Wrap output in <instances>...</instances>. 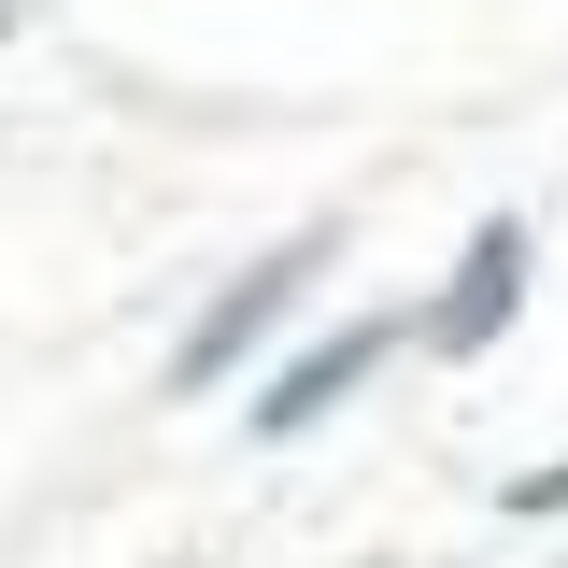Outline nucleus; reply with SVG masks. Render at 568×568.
Listing matches in <instances>:
<instances>
[{
    "instance_id": "1",
    "label": "nucleus",
    "mask_w": 568,
    "mask_h": 568,
    "mask_svg": "<svg viewBox=\"0 0 568 568\" xmlns=\"http://www.w3.org/2000/svg\"><path fill=\"white\" fill-rule=\"evenodd\" d=\"M313 271H327V227H298L284 256H256V271H242V284L200 313V327L171 342V398H213V384H227V369H242V355L271 342L284 313H298V284H313Z\"/></svg>"
},
{
    "instance_id": "2",
    "label": "nucleus",
    "mask_w": 568,
    "mask_h": 568,
    "mask_svg": "<svg viewBox=\"0 0 568 568\" xmlns=\"http://www.w3.org/2000/svg\"><path fill=\"white\" fill-rule=\"evenodd\" d=\"M526 256H540V242H526V213H484V227H469V256H455V284L426 298V342H440V355H484L497 327L526 313Z\"/></svg>"
},
{
    "instance_id": "3",
    "label": "nucleus",
    "mask_w": 568,
    "mask_h": 568,
    "mask_svg": "<svg viewBox=\"0 0 568 568\" xmlns=\"http://www.w3.org/2000/svg\"><path fill=\"white\" fill-rule=\"evenodd\" d=\"M384 355H398V327H342V342L284 355V384H271V398H256V440H298V426H327V413H342V398H355V384L384 369Z\"/></svg>"
},
{
    "instance_id": "4",
    "label": "nucleus",
    "mask_w": 568,
    "mask_h": 568,
    "mask_svg": "<svg viewBox=\"0 0 568 568\" xmlns=\"http://www.w3.org/2000/svg\"><path fill=\"white\" fill-rule=\"evenodd\" d=\"M497 511H511V526H568V455H555V469H526Z\"/></svg>"
}]
</instances>
